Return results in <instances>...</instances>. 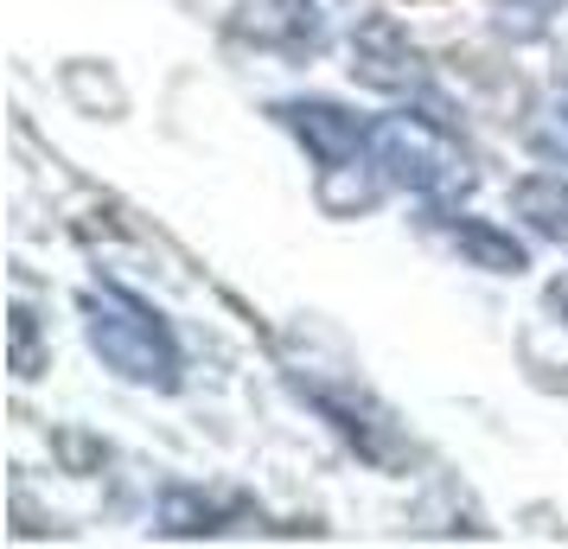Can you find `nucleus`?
<instances>
[{
  "instance_id": "7ed1b4c3",
  "label": "nucleus",
  "mask_w": 568,
  "mask_h": 549,
  "mask_svg": "<svg viewBox=\"0 0 568 549\" xmlns=\"http://www.w3.org/2000/svg\"><path fill=\"white\" fill-rule=\"evenodd\" d=\"M83 333H90V352H97L115 377L148 384V390H173L180 352L166 339V326H160L141 301H129L122 288L83 294Z\"/></svg>"
},
{
  "instance_id": "39448f33",
  "label": "nucleus",
  "mask_w": 568,
  "mask_h": 549,
  "mask_svg": "<svg viewBox=\"0 0 568 549\" xmlns=\"http://www.w3.org/2000/svg\"><path fill=\"white\" fill-rule=\"evenodd\" d=\"M236 27L262 39V45H313L320 39V20H313L307 0H243Z\"/></svg>"
},
{
  "instance_id": "f03ea898",
  "label": "nucleus",
  "mask_w": 568,
  "mask_h": 549,
  "mask_svg": "<svg viewBox=\"0 0 568 549\" xmlns=\"http://www.w3.org/2000/svg\"><path fill=\"white\" fill-rule=\"evenodd\" d=\"M371 154L384 166L389 185L422 192V199H460L473 185V160L454 134L440 129V115H377L371 122Z\"/></svg>"
},
{
  "instance_id": "1a4fd4ad",
  "label": "nucleus",
  "mask_w": 568,
  "mask_h": 549,
  "mask_svg": "<svg viewBox=\"0 0 568 549\" xmlns=\"http://www.w3.org/2000/svg\"><path fill=\"white\" fill-rule=\"evenodd\" d=\"M549 307L568 319V275H562V282H549Z\"/></svg>"
},
{
  "instance_id": "0eeeda50",
  "label": "nucleus",
  "mask_w": 568,
  "mask_h": 549,
  "mask_svg": "<svg viewBox=\"0 0 568 549\" xmlns=\"http://www.w3.org/2000/svg\"><path fill=\"white\" fill-rule=\"evenodd\" d=\"M517 217L568 250V185L562 180H524L517 185Z\"/></svg>"
},
{
  "instance_id": "20e7f679",
  "label": "nucleus",
  "mask_w": 568,
  "mask_h": 549,
  "mask_svg": "<svg viewBox=\"0 0 568 549\" xmlns=\"http://www.w3.org/2000/svg\"><path fill=\"white\" fill-rule=\"evenodd\" d=\"M352 71H358L371 90H389V96H422V58L409 52V39L389 27V20H371L352 45Z\"/></svg>"
},
{
  "instance_id": "f257e3e1",
  "label": "nucleus",
  "mask_w": 568,
  "mask_h": 549,
  "mask_svg": "<svg viewBox=\"0 0 568 549\" xmlns=\"http://www.w3.org/2000/svg\"><path fill=\"white\" fill-rule=\"evenodd\" d=\"M282 122L294 134H307V148L320 154V205L333 217L371 211L384 192V166L371 154V122L345 115L333 103H282Z\"/></svg>"
},
{
  "instance_id": "423d86ee",
  "label": "nucleus",
  "mask_w": 568,
  "mask_h": 549,
  "mask_svg": "<svg viewBox=\"0 0 568 549\" xmlns=\"http://www.w3.org/2000/svg\"><path fill=\"white\" fill-rule=\"evenodd\" d=\"M440 236H447L466 262H479V268H524V250H517L511 236L486 231L479 217H447V211H440Z\"/></svg>"
},
{
  "instance_id": "6e6552de",
  "label": "nucleus",
  "mask_w": 568,
  "mask_h": 549,
  "mask_svg": "<svg viewBox=\"0 0 568 549\" xmlns=\"http://www.w3.org/2000/svg\"><path fill=\"white\" fill-rule=\"evenodd\" d=\"M530 148H537L542 160H556V166H568V90H556V96H542L537 122H530Z\"/></svg>"
}]
</instances>
